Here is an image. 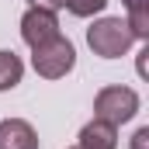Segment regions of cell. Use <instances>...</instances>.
<instances>
[{
  "label": "cell",
  "mask_w": 149,
  "mask_h": 149,
  "mask_svg": "<svg viewBox=\"0 0 149 149\" xmlns=\"http://www.w3.org/2000/svg\"><path fill=\"white\" fill-rule=\"evenodd\" d=\"M125 7H128V14H135V10H149V0H121Z\"/></svg>",
  "instance_id": "cell-10"
},
{
  "label": "cell",
  "mask_w": 149,
  "mask_h": 149,
  "mask_svg": "<svg viewBox=\"0 0 149 149\" xmlns=\"http://www.w3.org/2000/svg\"><path fill=\"white\" fill-rule=\"evenodd\" d=\"M139 111V94L132 87H104L97 97H94V118L108 121V125H125L132 121Z\"/></svg>",
  "instance_id": "cell-3"
},
{
  "label": "cell",
  "mask_w": 149,
  "mask_h": 149,
  "mask_svg": "<svg viewBox=\"0 0 149 149\" xmlns=\"http://www.w3.org/2000/svg\"><path fill=\"white\" fill-rule=\"evenodd\" d=\"M21 76H24L21 59H17L14 52L0 49V90H10V87H17V83H21Z\"/></svg>",
  "instance_id": "cell-7"
},
{
  "label": "cell",
  "mask_w": 149,
  "mask_h": 149,
  "mask_svg": "<svg viewBox=\"0 0 149 149\" xmlns=\"http://www.w3.org/2000/svg\"><path fill=\"white\" fill-rule=\"evenodd\" d=\"M73 149H80V146H73Z\"/></svg>",
  "instance_id": "cell-12"
},
{
  "label": "cell",
  "mask_w": 149,
  "mask_h": 149,
  "mask_svg": "<svg viewBox=\"0 0 149 149\" xmlns=\"http://www.w3.org/2000/svg\"><path fill=\"white\" fill-rule=\"evenodd\" d=\"M56 35H59V17H56L52 7H28L24 10V17H21V38L31 49L52 42Z\"/></svg>",
  "instance_id": "cell-4"
},
{
  "label": "cell",
  "mask_w": 149,
  "mask_h": 149,
  "mask_svg": "<svg viewBox=\"0 0 149 149\" xmlns=\"http://www.w3.org/2000/svg\"><path fill=\"white\" fill-rule=\"evenodd\" d=\"M104 3H108V0H66L63 7H66L70 14H76V17H90V14L104 10Z\"/></svg>",
  "instance_id": "cell-8"
},
{
  "label": "cell",
  "mask_w": 149,
  "mask_h": 149,
  "mask_svg": "<svg viewBox=\"0 0 149 149\" xmlns=\"http://www.w3.org/2000/svg\"><path fill=\"white\" fill-rule=\"evenodd\" d=\"M0 149H38V135L24 118L0 121Z\"/></svg>",
  "instance_id": "cell-5"
},
{
  "label": "cell",
  "mask_w": 149,
  "mask_h": 149,
  "mask_svg": "<svg viewBox=\"0 0 149 149\" xmlns=\"http://www.w3.org/2000/svg\"><path fill=\"white\" fill-rule=\"evenodd\" d=\"M63 3H66V0H45V7H52V10H56V7H63Z\"/></svg>",
  "instance_id": "cell-11"
},
{
  "label": "cell",
  "mask_w": 149,
  "mask_h": 149,
  "mask_svg": "<svg viewBox=\"0 0 149 149\" xmlns=\"http://www.w3.org/2000/svg\"><path fill=\"white\" fill-rule=\"evenodd\" d=\"M146 139H149V128H139L132 135V149H146Z\"/></svg>",
  "instance_id": "cell-9"
},
{
  "label": "cell",
  "mask_w": 149,
  "mask_h": 149,
  "mask_svg": "<svg viewBox=\"0 0 149 149\" xmlns=\"http://www.w3.org/2000/svg\"><path fill=\"white\" fill-rule=\"evenodd\" d=\"M73 63H76V49H73V42L63 38V35H56L52 42L31 49V66H35V73L45 76V80L66 76L70 70H73Z\"/></svg>",
  "instance_id": "cell-2"
},
{
  "label": "cell",
  "mask_w": 149,
  "mask_h": 149,
  "mask_svg": "<svg viewBox=\"0 0 149 149\" xmlns=\"http://www.w3.org/2000/svg\"><path fill=\"white\" fill-rule=\"evenodd\" d=\"M135 35L128 31V24L121 17H101L87 28V45L101 56V59H118L132 49Z\"/></svg>",
  "instance_id": "cell-1"
},
{
  "label": "cell",
  "mask_w": 149,
  "mask_h": 149,
  "mask_svg": "<svg viewBox=\"0 0 149 149\" xmlns=\"http://www.w3.org/2000/svg\"><path fill=\"white\" fill-rule=\"evenodd\" d=\"M80 149H118V128L101 121V118H94L80 132Z\"/></svg>",
  "instance_id": "cell-6"
}]
</instances>
